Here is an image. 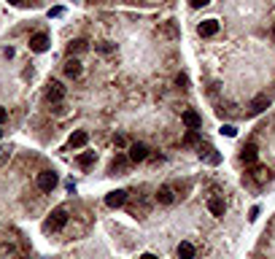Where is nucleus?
I'll list each match as a JSON object with an SVG mask.
<instances>
[{"instance_id":"1","label":"nucleus","mask_w":275,"mask_h":259,"mask_svg":"<svg viewBox=\"0 0 275 259\" xmlns=\"http://www.w3.org/2000/svg\"><path fill=\"white\" fill-rule=\"evenodd\" d=\"M65 224H68V211L65 208H54V211H51V216L46 219L43 229H46V232H60Z\"/></svg>"},{"instance_id":"2","label":"nucleus","mask_w":275,"mask_h":259,"mask_svg":"<svg viewBox=\"0 0 275 259\" xmlns=\"http://www.w3.org/2000/svg\"><path fill=\"white\" fill-rule=\"evenodd\" d=\"M54 186H57V173H51V170L38 173V189L41 192H51Z\"/></svg>"},{"instance_id":"3","label":"nucleus","mask_w":275,"mask_h":259,"mask_svg":"<svg viewBox=\"0 0 275 259\" xmlns=\"http://www.w3.org/2000/svg\"><path fill=\"white\" fill-rule=\"evenodd\" d=\"M62 97H65V86H62V81H51L49 86H46V100L49 103H60Z\"/></svg>"},{"instance_id":"4","label":"nucleus","mask_w":275,"mask_h":259,"mask_svg":"<svg viewBox=\"0 0 275 259\" xmlns=\"http://www.w3.org/2000/svg\"><path fill=\"white\" fill-rule=\"evenodd\" d=\"M124 203H127V192H124V189H116V192H111L105 197V205H108V208H122Z\"/></svg>"},{"instance_id":"5","label":"nucleus","mask_w":275,"mask_h":259,"mask_svg":"<svg viewBox=\"0 0 275 259\" xmlns=\"http://www.w3.org/2000/svg\"><path fill=\"white\" fill-rule=\"evenodd\" d=\"M181 119H183V124H186L189 130H200V127H203V116H200L197 111H192V108H189V111H183Z\"/></svg>"},{"instance_id":"6","label":"nucleus","mask_w":275,"mask_h":259,"mask_svg":"<svg viewBox=\"0 0 275 259\" xmlns=\"http://www.w3.org/2000/svg\"><path fill=\"white\" fill-rule=\"evenodd\" d=\"M30 49L38 51V54L46 51V49H49V36H46V33H35V36L30 38Z\"/></svg>"},{"instance_id":"7","label":"nucleus","mask_w":275,"mask_h":259,"mask_svg":"<svg viewBox=\"0 0 275 259\" xmlns=\"http://www.w3.org/2000/svg\"><path fill=\"white\" fill-rule=\"evenodd\" d=\"M133 162H143V159H148V148L143 146V143H133L130 146V154H127Z\"/></svg>"},{"instance_id":"8","label":"nucleus","mask_w":275,"mask_h":259,"mask_svg":"<svg viewBox=\"0 0 275 259\" xmlns=\"http://www.w3.org/2000/svg\"><path fill=\"white\" fill-rule=\"evenodd\" d=\"M197 33H200V36H203V38H210V36H216V33H219V22H216V19H205L203 25L197 27Z\"/></svg>"},{"instance_id":"9","label":"nucleus","mask_w":275,"mask_h":259,"mask_svg":"<svg viewBox=\"0 0 275 259\" xmlns=\"http://www.w3.org/2000/svg\"><path fill=\"white\" fill-rule=\"evenodd\" d=\"M87 141H89V135H87V132H84V130H76V132L70 135V141H68V146H70V148H81Z\"/></svg>"},{"instance_id":"10","label":"nucleus","mask_w":275,"mask_h":259,"mask_svg":"<svg viewBox=\"0 0 275 259\" xmlns=\"http://www.w3.org/2000/svg\"><path fill=\"white\" fill-rule=\"evenodd\" d=\"M267 106H270V100H267L265 95L254 97V100H251V116H256V113H262V111H265Z\"/></svg>"},{"instance_id":"11","label":"nucleus","mask_w":275,"mask_h":259,"mask_svg":"<svg viewBox=\"0 0 275 259\" xmlns=\"http://www.w3.org/2000/svg\"><path fill=\"white\" fill-rule=\"evenodd\" d=\"M65 73L70 78H78V76H81V62H78L76 57H70V60L65 62Z\"/></svg>"},{"instance_id":"12","label":"nucleus","mask_w":275,"mask_h":259,"mask_svg":"<svg viewBox=\"0 0 275 259\" xmlns=\"http://www.w3.org/2000/svg\"><path fill=\"white\" fill-rule=\"evenodd\" d=\"M208 211L213 216H224V200H221V197H210L208 200Z\"/></svg>"},{"instance_id":"13","label":"nucleus","mask_w":275,"mask_h":259,"mask_svg":"<svg viewBox=\"0 0 275 259\" xmlns=\"http://www.w3.org/2000/svg\"><path fill=\"white\" fill-rule=\"evenodd\" d=\"M157 200H159V203H162V205H170V203H173V200H175L173 189H170V186H159V192H157Z\"/></svg>"},{"instance_id":"14","label":"nucleus","mask_w":275,"mask_h":259,"mask_svg":"<svg viewBox=\"0 0 275 259\" xmlns=\"http://www.w3.org/2000/svg\"><path fill=\"white\" fill-rule=\"evenodd\" d=\"M240 159H243L245 165H251V162H256V146H243V151H240Z\"/></svg>"},{"instance_id":"15","label":"nucleus","mask_w":275,"mask_h":259,"mask_svg":"<svg viewBox=\"0 0 275 259\" xmlns=\"http://www.w3.org/2000/svg\"><path fill=\"white\" fill-rule=\"evenodd\" d=\"M127 162H133V159H130V157H122V154H119V157L111 162V173H124V170H127Z\"/></svg>"},{"instance_id":"16","label":"nucleus","mask_w":275,"mask_h":259,"mask_svg":"<svg viewBox=\"0 0 275 259\" xmlns=\"http://www.w3.org/2000/svg\"><path fill=\"white\" fill-rule=\"evenodd\" d=\"M192 257H194V246L186 243V240L178 243V259H192Z\"/></svg>"},{"instance_id":"17","label":"nucleus","mask_w":275,"mask_h":259,"mask_svg":"<svg viewBox=\"0 0 275 259\" xmlns=\"http://www.w3.org/2000/svg\"><path fill=\"white\" fill-rule=\"evenodd\" d=\"M89 49V46H87V41H73L70 46H68V54H81V51H87Z\"/></svg>"},{"instance_id":"18","label":"nucleus","mask_w":275,"mask_h":259,"mask_svg":"<svg viewBox=\"0 0 275 259\" xmlns=\"http://www.w3.org/2000/svg\"><path fill=\"white\" fill-rule=\"evenodd\" d=\"M95 151H87V154H81V157H78V165H81V168H89V165H95Z\"/></svg>"},{"instance_id":"19","label":"nucleus","mask_w":275,"mask_h":259,"mask_svg":"<svg viewBox=\"0 0 275 259\" xmlns=\"http://www.w3.org/2000/svg\"><path fill=\"white\" fill-rule=\"evenodd\" d=\"M95 49L100 51V54H111V51H116V46H113V43H108V41H103V43H97Z\"/></svg>"},{"instance_id":"20","label":"nucleus","mask_w":275,"mask_h":259,"mask_svg":"<svg viewBox=\"0 0 275 259\" xmlns=\"http://www.w3.org/2000/svg\"><path fill=\"white\" fill-rule=\"evenodd\" d=\"M205 159H208L210 165H219V162H221V157L213 151V148H205Z\"/></svg>"},{"instance_id":"21","label":"nucleus","mask_w":275,"mask_h":259,"mask_svg":"<svg viewBox=\"0 0 275 259\" xmlns=\"http://www.w3.org/2000/svg\"><path fill=\"white\" fill-rule=\"evenodd\" d=\"M197 141H200L197 130H189V132H186V138H183V143H186V146H192V143H197Z\"/></svg>"},{"instance_id":"22","label":"nucleus","mask_w":275,"mask_h":259,"mask_svg":"<svg viewBox=\"0 0 275 259\" xmlns=\"http://www.w3.org/2000/svg\"><path fill=\"white\" fill-rule=\"evenodd\" d=\"M221 135H227V138H235V135H238V130H235L232 124H224V127H221Z\"/></svg>"},{"instance_id":"23","label":"nucleus","mask_w":275,"mask_h":259,"mask_svg":"<svg viewBox=\"0 0 275 259\" xmlns=\"http://www.w3.org/2000/svg\"><path fill=\"white\" fill-rule=\"evenodd\" d=\"M210 0H189V5H192V8H203V5H208Z\"/></svg>"},{"instance_id":"24","label":"nucleus","mask_w":275,"mask_h":259,"mask_svg":"<svg viewBox=\"0 0 275 259\" xmlns=\"http://www.w3.org/2000/svg\"><path fill=\"white\" fill-rule=\"evenodd\" d=\"M175 84H178V86H181V89H186V86H189V78H186V76H183V73H181V76H178V78H175Z\"/></svg>"},{"instance_id":"25","label":"nucleus","mask_w":275,"mask_h":259,"mask_svg":"<svg viewBox=\"0 0 275 259\" xmlns=\"http://www.w3.org/2000/svg\"><path fill=\"white\" fill-rule=\"evenodd\" d=\"M8 157H11V151H8V148H0V165H3V162H8Z\"/></svg>"},{"instance_id":"26","label":"nucleus","mask_w":275,"mask_h":259,"mask_svg":"<svg viewBox=\"0 0 275 259\" xmlns=\"http://www.w3.org/2000/svg\"><path fill=\"white\" fill-rule=\"evenodd\" d=\"M5 119H8V113H5V108H0V124H3Z\"/></svg>"},{"instance_id":"27","label":"nucleus","mask_w":275,"mask_h":259,"mask_svg":"<svg viewBox=\"0 0 275 259\" xmlns=\"http://www.w3.org/2000/svg\"><path fill=\"white\" fill-rule=\"evenodd\" d=\"M11 5H25V0H8Z\"/></svg>"},{"instance_id":"28","label":"nucleus","mask_w":275,"mask_h":259,"mask_svg":"<svg viewBox=\"0 0 275 259\" xmlns=\"http://www.w3.org/2000/svg\"><path fill=\"white\" fill-rule=\"evenodd\" d=\"M140 259H157V257H154V254H143Z\"/></svg>"},{"instance_id":"29","label":"nucleus","mask_w":275,"mask_h":259,"mask_svg":"<svg viewBox=\"0 0 275 259\" xmlns=\"http://www.w3.org/2000/svg\"><path fill=\"white\" fill-rule=\"evenodd\" d=\"M273 38H275V27H273Z\"/></svg>"},{"instance_id":"30","label":"nucleus","mask_w":275,"mask_h":259,"mask_svg":"<svg viewBox=\"0 0 275 259\" xmlns=\"http://www.w3.org/2000/svg\"><path fill=\"white\" fill-rule=\"evenodd\" d=\"M0 138H3V132H0Z\"/></svg>"}]
</instances>
